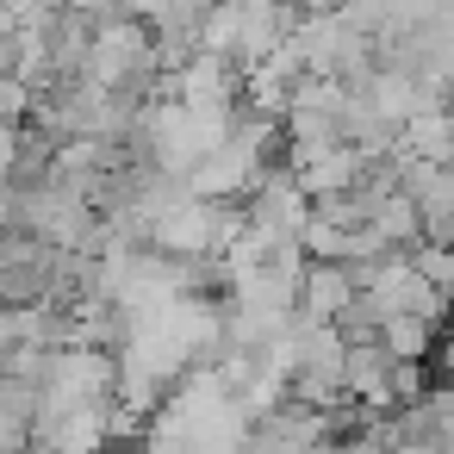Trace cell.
Segmentation results:
<instances>
[{"label":"cell","mask_w":454,"mask_h":454,"mask_svg":"<svg viewBox=\"0 0 454 454\" xmlns=\"http://www.w3.org/2000/svg\"><path fill=\"white\" fill-rule=\"evenodd\" d=\"M342 398L367 411H392V355L380 342H348L342 348Z\"/></svg>","instance_id":"1"},{"label":"cell","mask_w":454,"mask_h":454,"mask_svg":"<svg viewBox=\"0 0 454 454\" xmlns=\"http://www.w3.org/2000/svg\"><path fill=\"white\" fill-rule=\"evenodd\" d=\"M32 417H38V386L0 373V454H20L32 442Z\"/></svg>","instance_id":"2"},{"label":"cell","mask_w":454,"mask_h":454,"mask_svg":"<svg viewBox=\"0 0 454 454\" xmlns=\"http://www.w3.org/2000/svg\"><path fill=\"white\" fill-rule=\"evenodd\" d=\"M373 342H380L392 361H429V355H435V342H442V330H435V324H423V317H404V311H398V317H386V324H380V336H373Z\"/></svg>","instance_id":"3"},{"label":"cell","mask_w":454,"mask_h":454,"mask_svg":"<svg viewBox=\"0 0 454 454\" xmlns=\"http://www.w3.org/2000/svg\"><path fill=\"white\" fill-rule=\"evenodd\" d=\"M26 113H32V88L0 75V125H26Z\"/></svg>","instance_id":"4"},{"label":"cell","mask_w":454,"mask_h":454,"mask_svg":"<svg viewBox=\"0 0 454 454\" xmlns=\"http://www.w3.org/2000/svg\"><path fill=\"white\" fill-rule=\"evenodd\" d=\"M57 7H63V13H82V20H94V26H100V20H119V0H57Z\"/></svg>","instance_id":"5"},{"label":"cell","mask_w":454,"mask_h":454,"mask_svg":"<svg viewBox=\"0 0 454 454\" xmlns=\"http://www.w3.org/2000/svg\"><path fill=\"white\" fill-rule=\"evenodd\" d=\"M13 162H20V125H0V181L13 175Z\"/></svg>","instance_id":"6"},{"label":"cell","mask_w":454,"mask_h":454,"mask_svg":"<svg viewBox=\"0 0 454 454\" xmlns=\"http://www.w3.org/2000/svg\"><path fill=\"white\" fill-rule=\"evenodd\" d=\"M348 0H305V13H342Z\"/></svg>","instance_id":"7"},{"label":"cell","mask_w":454,"mask_h":454,"mask_svg":"<svg viewBox=\"0 0 454 454\" xmlns=\"http://www.w3.org/2000/svg\"><path fill=\"white\" fill-rule=\"evenodd\" d=\"M0 75H13V38L0 32Z\"/></svg>","instance_id":"8"},{"label":"cell","mask_w":454,"mask_h":454,"mask_svg":"<svg viewBox=\"0 0 454 454\" xmlns=\"http://www.w3.org/2000/svg\"><path fill=\"white\" fill-rule=\"evenodd\" d=\"M100 454H119V448H100Z\"/></svg>","instance_id":"9"}]
</instances>
